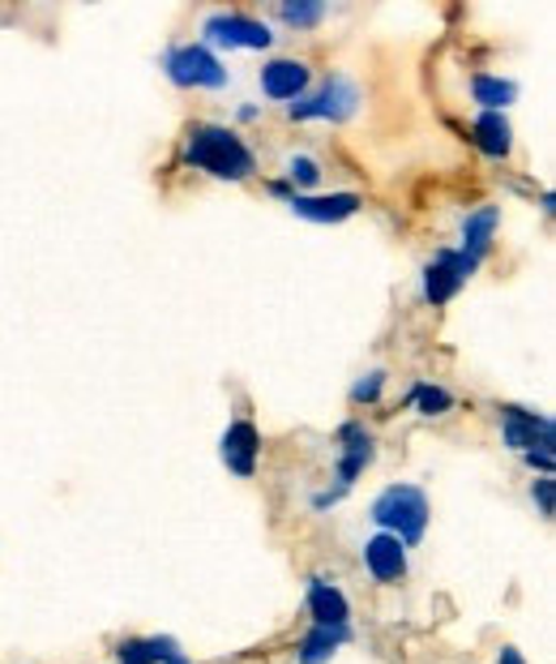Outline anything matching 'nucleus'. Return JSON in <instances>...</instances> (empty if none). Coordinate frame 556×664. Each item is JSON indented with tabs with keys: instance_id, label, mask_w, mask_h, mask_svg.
<instances>
[{
	"instance_id": "obj_13",
	"label": "nucleus",
	"mask_w": 556,
	"mask_h": 664,
	"mask_svg": "<svg viewBox=\"0 0 556 664\" xmlns=\"http://www.w3.org/2000/svg\"><path fill=\"white\" fill-rule=\"evenodd\" d=\"M304 609L313 618V626H352V600L343 596V588L326 579V574H313L308 579V596Z\"/></svg>"
},
{
	"instance_id": "obj_4",
	"label": "nucleus",
	"mask_w": 556,
	"mask_h": 664,
	"mask_svg": "<svg viewBox=\"0 0 556 664\" xmlns=\"http://www.w3.org/2000/svg\"><path fill=\"white\" fill-rule=\"evenodd\" d=\"M360 103H364V91L352 77L329 73L322 86H308V91L287 107V116H292L295 125H313V121H322V125H343V121H352V116L360 112Z\"/></svg>"
},
{
	"instance_id": "obj_1",
	"label": "nucleus",
	"mask_w": 556,
	"mask_h": 664,
	"mask_svg": "<svg viewBox=\"0 0 556 664\" xmlns=\"http://www.w3.org/2000/svg\"><path fill=\"white\" fill-rule=\"evenodd\" d=\"M185 164L193 172H206L210 180L240 185L258 172V151L231 125H193L185 133Z\"/></svg>"
},
{
	"instance_id": "obj_6",
	"label": "nucleus",
	"mask_w": 556,
	"mask_h": 664,
	"mask_svg": "<svg viewBox=\"0 0 556 664\" xmlns=\"http://www.w3.org/2000/svg\"><path fill=\"white\" fill-rule=\"evenodd\" d=\"M377 459V437L373 429L364 425V421H347L343 429H338V459H334V489L338 494H347L356 480H360L364 471L373 467Z\"/></svg>"
},
{
	"instance_id": "obj_2",
	"label": "nucleus",
	"mask_w": 556,
	"mask_h": 664,
	"mask_svg": "<svg viewBox=\"0 0 556 664\" xmlns=\"http://www.w3.org/2000/svg\"><path fill=\"white\" fill-rule=\"evenodd\" d=\"M368 519L386 536H394L398 544L416 549L424 540L428 519H432V501H428V494L420 485H386L373 498V506H368Z\"/></svg>"
},
{
	"instance_id": "obj_20",
	"label": "nucleus",
	"mask_w": 556,
	"mask_h": 664,
	"mask_svg": "<svg viewBox=\"0 0 556 664\" xmlns=\"http://www.w3.org/2000/svg\"><path fill=\"white\" fill-rule=\"evenodd\" d=\"M322 159H313V155H287V164H283V180L292 185L295 194H317L322 189Z\"/></svg>"
},
{
	"instance_id": "obj_27",
	"label": "nucleus",
	"mask_w": 556,
	"mask_h": 664,
	"mask_svg": "<svg viewBox=\"0 0 556 664\" xmlns=\"http://www.w3.org/2000/svg\"><path fill=\"white\" fill-rule=\"evenodd\" d=\"M496 664H526V661L518 656V647H501V656H496Z\"/></svg>"
},
{
	"instance_id": "obj_15",
	"label": "nucleus",
	"mask_w": 556,
	"mask_h": 664,
	"mask_svg": "<svg viewBox=\"0 0 556 664\" xmlns=\"http://www.w3.org/2000/svg\"><path fill=\"white\" fill-rule=\"evenodd\" d=\"M120 664H193L185 656V647L171 634H150V639H125L116 647Z\"/></svg>"
},
{
	"instance_id": "obj_7",
	"label": "nucleus",
	"mask_w": 556,
	"mask_h": 664,
	"mask_svg": "<svg viewBox=\"0 0 556 664\" xmlns=\"http://www.w3.org/2000/svg\"><path fill=\"white\" fill-rule=\"evenodd\" d=\"M475 270H480V266L466 262L459 249H437V253H432V262L424 266V300L432 304V309L450 304V300L466 288V279H471Z\"/></svg>"
},
{
	"instance_id": "obj_22",
	"label": "nucleus",
	"mask_w": 556,
	"mask_h": 664,
	"mask_svg": "<svg viewBox=\"0 0 556 664\" xmlns=\"http://www.w3.org/2000/svg\"><path fill=\"white\" fill-rule=\"evenodd\" d=\"M386 382H390V373H386V369H368L364 377H356V386H352V403H356V407H373V403H381Z\"/></svg>"
},
{
	"instance_id": "obj_24",
	"label": "nucleus",
	"mask_w": 556,
	"mask_h": 664,
	"mask_svg": "<svg viewBox=\"0 0 556 664\" xmlns=\"http://www.w3.org/2000/svg\"><path fill=\"white\" fill-rule=\"evenodd\" d=\"M531 471H539V476H553V446H535V450H526V455H518Z\"/></svg>"
},
{
	"instance_id": "obj_23",
	"label": "nucleus",
	"mask_w": 556,
	"mask_h": 664,
	"mask_svg": "<svg viewBox=\"0 0 556 664\" xmlns=\"http://www.w3.org/2000/svg\"><path fill=\"white\" fill-rule=\"evenodd\" d=\"M531 501H535V510H539L544 519H553V510H556V480L553 476H535V480H531Z\"/></svg>"
},
{
	"instance_id": "obj_14",
	"label": "nucleus",
	"mask_w": 556,
	"mask_h": 664,
	"mask_svg": "<svg viewBox=\"0 0 556 664\" xmlns=\"http://www.w3.org/2000/svg\"><path fill=\"white\" fill-rule=\"evenodd\" d=\"M501 232V206H475L466 219H462V236H459V253L466 262L484 266V258L492 253V240Z\"/></svg>"
},
{
	"instance_id": "obj_17",
	"label": "nucleus",
	"mask_w": 556,
	"mask_h": 664,
	"mask_svg": "<svg viewBox=\"0 0 556 664\" xmlns=\"http://www.w3.org/2000/svg\"><path fill=\"white\" fill-rule=\"evenodd\" d=\"M466 91H471V103H475L480 112H505L510 103L518 100V82H514V77H501V73H471Z\"/></svg>"
},
{
	"instance_id": "obj_5",
	"label": "nucleus",
	"mask_w": 556,
	"mask_h": 664,
	"mask_svg": "<svg viewBox=\"0 0 556 664\" xmlns=\"http://www.w3.org/2000/svg\"><path fill=\"white\" fill-rule=\"evenodd\" d=\"M274 27L258 18V13H240V9H219V13H206L201 22V39L210 52H270L274 48Z\"/></svg>"
},
{
	"instance_id": "obj_21",
	"label": "nucleus",
	"mask_w": 556,
	"mask_h": 664,
	"mask_svg": "<svg viewBox=\"0 0 556 664\" xmlns=\"http://www.w3.org/2000/svg\"><path fill=\"white\" fill-rule=\"evenodd\" d=\"M407 403H411L420 416H445V412H454V395H450L445 386H432V382H416V386L407 391Z\"/></svg>"
},
{
	"instance_id": "obj_18",
	"label": "nucleus",
	"mask_w": 556,
	"mask_h": 664,
	"mask_svg": "<svg viewBox=\"0 0 556 664\" xmlns=\"http://www.w3.org/2000/svg\"><path fill=\"white\" fill-rule=\"evenodd\" d=\"M343 643H352V626H308V634L295 647L300 664H326Z\"/></svg>"
},
{
	"instance_id": "obj_26",
	"label": "nucleus",
	"mask_w": 556,
	"mask_h": 664,
	"mask_svg": "<svg viewBox=\"0 0 556 664\" xmlns=\"http://www.w3.org/2000/svg\"><path fill=\"white\" fill-rule=\"evenodd\" d=\"M265 189H270L274 198H283V201H287V198H292V194H295V189H292V185H287V180H283V176H279V180H270Z\"/></svg>"
},
{
	"instance_id": "obj_8",
	"label": "nucleus",
	"mask_w": 556,
	"mask_h": 664,
	"mask_svg": "<svg viewBox=\"0 0 556 664\" xmlns=\"http://www.w3.org/2000/svg\"><path fill=\"white\" fill-rule=\"evenodd\" d=\"M258 86H262V95L270 103H287L292 107L313 86V69L300 56H274V61H265L258 69Z\"/></svg>"
},
{
	"instance_id": "obj_3",
	"label": "nucleus",
	"mask_w": 556,
	"mask_h": 664,
	"mask_svg": "<svg viewBox=\"0 0 556 664\" xmlns=\"http://www.w3.org/2000/svg\"><path fill=\"white\" fill-rule=\"evenodd\" d=\"M159 69L167 73V82L180 86V91H228L231 86V69L206 43H171Z\"/></svg>"
},
{
	"instance_id": "obj_12",
	"label": "nucleus",
	"mask_w": 556,
	"mask_h": 664,
	"mask_svg": "<svg viewBox=\"0 0 556 664\" xmlns=\"http://www.w3.org/2000/svg\"><path fill=\"white\" fill-rule=\"evenodd\" d=\"M360 562H364V570H368V579H373V583L394 588V583H402V579H407V544H398L394 536L377 531V536H368V540L360 544Z\"/></svg>"
},
{
	"instance_id": "obj_10",
	"label": "nucleus",
	"mask_w": 556,
	"mask_h": 664,
	"mask_svg": "<svg viewBox=\"0 0 556 664\" xmlns=\"http://www.w3.org/2000/svg\"><path fill=\"white\" fill-rule=\"evenodd\" d=\"M219 455H223L231 476L253 480L258 459H262V433H258V425L244 421V416H235L228 429H223V437H219Z\"/></svg>"
},
{
	"instance_id": "obj_25",
	"label": "nucleus",
	"mask_w": 556,
	"mask_h": 664,
	"mask_svg": "<svg viewBox=\"0 0 556 664\" xmlns=\"http://www.w3.org/2000/svg\"><path fill=\"white\" fill-rule=\"evenodd\" d=\"M235 121H262V107H258V103H240V107H235Z\"/></svg>"
},
{
	"instance_id": "obj_19",
	"label": "nucleus",
	"mask_w": 556,
	"mask_h": 664,
	"mask_svg": "<svg viewBox=\"0 0 556 664\" xmlns=\"http://www.w3.org/2000/svg\"><path fill=\"white\" fill-rule=\"evenodd\" d=\"M274 18H279L283 27H292V31H317L329 18V9L322 0H283V4L274 9Z\"/></svg>"
},
{
	"instance_id": "obj_16",
	"label": "nucleus",
	"mask_w": 556,
	"mask_h": 664,
	"mask_svg": "<svg viewBox=\"0 0 556 664\" xmlns=\"http://www.w3.org/2000/svg\"><path fill=\"white\" fill-rule=\"evenodd\" d=\"M471 137H475V146L489 155V159H510L514 155V129H510V116L505 112H480L475 121H471Z\"/></svg>"
},
{
	"instance_id": "obj_9",
	"label": "nucleus",
	"mask_w": 556,
	"mask_h": 664,
	"mask_svg": "<svg viewBox=\"0 0 556 664\" xmlns=\"http://www.w3.org/2000/svg\"><path fill=\"white\" fill-rule=\"evenodd\" d=\"M501 442H505L514 455H526V450H535V446H553L556 429L544 412L505 403V407H501Z\"/></svg>"
},
{
	"instance_id": "obj_11",
	"label": "nucleus",
	"mask_w": 556,
	"mask_h": 664,
	"mask_svg": "<svg viewBox=\"0 0 556 664\" xmlns=\"http://www.w3.org/2000/svg\"><path fill=\"white\" fill-rule=\"evenodd\" d=\"M287 210L304 224H347L364 210L360 194H292L287 198Z\"/></svg>"
}]
</instances>
